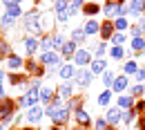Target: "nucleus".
Here are the masks:
<instances>
[{
	"instance_id": "nucleus-40",
	"label": "nucleus",
	"mask_w": 145,
	"mask_h": 130,
	"mask_svg": "<svg viewBox=\"0 0 145 130\" xmlns=\"http://www.w3.org/2000/svg\"><path fill=\"white\" fill-rule=\"evenodd\" d=\"M69 18H72V16H69V11H58V14H56V20H58V22H63V25H65Z\"/></svg>"
},
{
	"instance_id": "nucleus-50",
	"label": "nucleus",
	"mask_w": 145,
	"mask_h": 130,
	"mask_svg": "<svg viewBox=\"0 0 145 130\" xmlns=\"http://www.w3.org/2000/svg\"><path fill=\"white\" fill-rule=\"evenodd\" d=\"M5 5H16V2H20V0H2Z\"/></svg>"
},
{
	"instance_id": "nucleus-24",
	"label": "nucleus",
	"mask_w": 145,
	"mask_h": 130,
	"mask_svg": "<svg viewBox=\"0 0 145 130\" xmlns=\"http://www.w3.org/2000/svg\"><path fill=\"white\" fill-rule=\"evenodd\" d=\"M40 49L42 52H54V36H42L40 38Z\"/></svg>"
},
{
	"instance_id": "nucleus-20",
	"label": "nucleus",
	"mask_w": 145,
	"mask_h": 130,
	"mask_svg": "<svg viewBox=\"0 0 145 130\" xmlns=\"http://www.w3.org/2000/svg\"><path fill=\"white\" fill-rule=\"evenodd\" d=\"M76 121L80 126H89V114H87L85 108H76Z\"/></svg>"
},
{
	"instance_id": "nucleus-19",
	"label": "nucleus",
	"mask_w": 145,
	"mask_h": 130,
	"mask_svg": "<svg viewBox=\"0 0 145 130\" xmlns=\"http://www.w3.org/2000/svg\"><path fill=\"white\" fill-rule=\"evenodd\" d=\"M103 14H105L109 20L118 18V2H107V5L103 7Z\"/></svg>"
},
{
	"instance_id": "nucleus-9",
	"label": "nucleus",
	"mask_w": 145,
	"mask_h": 130,
	"mask_svg": "<svg viewBox=\"0 0 145 130\" xmlns=\"http://www.w3.org/2000/svg\"><path fill=\"white\" fill-rule=\"evenodd\" d=\"M58 76H60L63 81H72L74 76H76V67H74L72 63H63L60 70H58Z\"/></svg>"
},
{
	"instance_id": "nucleus-32",
	"label": "nucleus",
	"mask_w": 145,
	"mask_h": 130,
	"mask_svg": "<svg viewBox=\"0 0 145 130\" xmlns=\"http://www.w3.org/2000/svg\"><path fill=\"white\" fill-rule=\"evenodd\" d=\"M7 65H9L11 70H20V67H22V58L16 56V54H11V56H9V61H7Z\"/></svg>"
},
{
	"instance_id": "nucleus-48",
	"label": "nucleus",
	"mask_w": 145,
	"mask_h": 130,
	"mask_svg": "<svg viewBox=\"0 0 145 130\" xmlns=\"http://www.w3.org/2000/svg\"><path fill=\"white\" fill-rule=\"evenodd\" d=\"M2 81H5V72H0V96H5L2 94Z\"/></svg>"
},
{
	"instance_id": "nucleus-15",
	"label": "nucleus",
	"mask_w": 145,
	"mask_h": 130,
	"mask_svg": "<svg viewBox=\"0 0 145 130\" xmlns=\"http://www.w3.org/2000/svg\"><path fill=\"white\" fill-rule=\"evenodd\" d=\"M56 94H58L60 99H72V94H74V85L69 83V81H65V83H60V85H58Z\"/></svg>"
},
{
	"instance_id": "nucleus-28",
	"label": "nucleus",
	"mask_w": 145,
	"mask_h": 130,
	"mask_svg": "<svg viewBox=\"0 0 145 130\" xmlns=\"http://www.w3.org/2000/svg\"><path fill=\"white\" fill-rule=\"evenodd\" d=\"M96 101H98V106H101V108H105V106H109V101H112V90H105V92H101V94H98V99H96Z\"/></svg>"
},
{
	"instance_id": "nucleus-4",
	"label": "nucleus",
	"mask_w": 145,
	"mask_h": 130,
	"mask_svg": "<svg viewBox=\"0 0 145 130\" xmlns=\"http://www.w3.org/2000/svg\"><path fill=\"white\" fill-rule=\"evenodd\" d=\"M38 99H40V88H29V92L20 99V106L22 108H31V106H36Z\"/></svg>"
},
{
	"instance_id": "nucleus-45",
	"label": "nucleus",
	"mask_w": 145,
	"mask_h": 130,
	"mask_svg": "<svg viewBox=\"0 0 145 130\" xmlns=\"http://www.w3.org/2000/svg\"><path fill=\"white\" fill-rule=\"evenodd\" d=\"M9 52V45L7 43H0V54H7Z\"/></svg>"
},
{
	"instance_id": "nucleus-11",
	"label": "nucleus",
	"mask_w": 145,
	"mask_h": 130,
	"mask_svg": "<svg viewBox=\"0 0 145 130\" xmlns=\"http://www.w3.org/2000/svg\"><path fill=\"white\" fill-rule=\"evenodd\" d=\"M127 85H129V76H116V79H114V85H112V90H114V92L116 94H123L127 90Z\"/></svg>"
},
{
	"instance_id": "nucleus-52",
	"label": "nucleus",
	"mask_w": 145,
	"mask_h": 130,
	"mask_svg": "<svg viewBox=\"0 0 145 130\" xmlns=\"http://www.w3.org/2000/svg\"><path fill=\"white\" fill-rule=\"evenodd\" d=\"M87 2H94V0H87Z\"/></svg>"
},
{
	"instance_id": "nucleus-41",
	"label": "nucleus",
	"mask_w": 145,
	"mask_h": 130,
	"mask_svg": "<svg viewBox=\"0 0 145 130\" xmlns=\"http://www.w3.org/2000/svg\"><path fill=\"white\" fill-rule=\"evenodd\" d=\"M107 126H109L107 119H96V121H94V128H96V130H105Z\"/></svg>"
},
{
	"instance_id": "nucleus-53",
	"label": "nucleus",
	"mask_w": 145,
	"mask_h": 130,
	"mask_svg": "<svg viewBox=\"0 0 145 130\" xmlns=\"http://www.w3.org/2000/svg\"><path fill=\"white\" fill-rule=\"evenodd\" d=\"M0 130H2V126H0Z\"/></svg>"
},
{
	"instance_id": "nucleus-27",
	"label": "nucleus",
	"mask_w": 145,
	"mask_h": 130,
	"mask_svg": "<svg viewBox=\"0 0 145 130\" xmlns=\"http://www.w3.org/2000/svg\"><path fill=\"white\" fill-rule=\"evenodd\" d=\"M138 72V65L134 63V61H127V63H123V74L125 76H132Z\"/></svg>"
},
{
	"instance_id": "nucleus-31",
	"label": "nucleus",
	"mask_w": 145,
	"mask_h": 130,
	"mask_svg": "<svg viewBox=\"0 0 145 130\" xmlns=\"http://www.w3.org/2000/svg\"><path fill=\"white\" fill-rule=\"evenodd\" d=\"M83 11H85V16H96V14L101 11V7H98L96 2H87V5L83 7Z\"/></svg>"
},
{
	"instance_id": "nucleus-8",
	"label": "nucleus",
	"mask_w": 145,
	"mask_h": 130,
	"mask_svg": "<svg viewBox=\"0 0 145 130\" xmlns=\"http://www.w3.org/2000/svg\"><path fill=\"white\" fill-rule=\"evenodd\" d=\"M42 117H45V108L38 106V103H36V106H31L29 112H27V121H31V123H38Z\"/></svg>"
},
{
	"instance_id": "nucleus-6",
	"label": "nucleus",
	"mask_w": 145,
	"mask_h": 130,
	"mask_svg": "<svg viewBox=\"0 0 145 130\" xmlns=\"http://www.w3.org/2000/svg\"><path fill=\"white\" fill-rule=\"evenodd\" d=\"M40 65H56V67H60L63 63H60L58 52H42L40 54Z\"/></svg>"
},
{
	"instance_id": "nucleus-18",
	"label": "nucleus",
	"mask_w": 145,
	"mask_h": 130,
	"mask_svg": "<svg viewBox=\"0 0 145 130\" xmlns=\"http://www.w3.org/2000/svg\"><path fill=\"white\" fill-rule=\"evenodd\" d=\"M116 106H118L121 110H129V108L134 106V96H132V94H121L118 101H116Z\"/></svg>"
},
{
	"instance_id": "nucleus-49",
	"label": "nucleus",
	"mask_w": 145,
	"mask_h": 130,
	"mask_svg": "<svg viewBox=\"0 0 145 130\" xmlns=\"http://www.w3.org/2000/svg\"><path fill=\"white\" fill-rule=\"evenodd\" d=\"M83 2H85V0H72V5H76L78 9H80V5H83Z\"/></svg>"
},
{
	"instance_id": "nucleus-2",
	"label": "nucleus",
	"mask_w": 145,
	"mask_h": 130,
	"mask_svg": "<svg viewBox=\"0 0 145 130\" xmlns=\"http://www.w3.org/2000/svg\"><path fill=\"white\" fill-rule=\"evenodd\" d=\"M45 112L52 117L54 123H65V121L69 119V110H67V108H49V106H47V110H45Z\"/></svg>"
},
{
	"instance_id": "nucleus-33",
	"label": "nucleus",
	"mask_w": 145,
	"mask_h": 130,
	"mask_svg": "<svg viewBox=\"0 0 145 130\" xmlns=\"http://www.w3.org/2000/svg\"><path fill=\"white\" fill-rule=\"evenodd\" d=\"M109 56H112L114 61H121V58L125 56V49H123V47H116V45H112V49H109Z\"/></svg>"
},
{
	"instance_id": "nucleus-54",
	"label": "nucleus",
	"mask_w": 145,
	"mask_h": 130,
	"mask_svg": "<svg viewBox=\"0 0 145 130\" xmlns=\"http://www.w3.org/2000/svg\"><path fill=\"white\" fill-rule=\"evenodd\" d=\"M143 88H145V83H143Z\"/></svg>"
},
{
	"instance_id": "nucleus-13",
	"label": "nucleus",
	"mask_w": 145,
	"mask_h": 130,
	"mask_svg": "<svg viewBox=\"0 0 145 130\" xmlns=\"http://www.w3.org/2000/svg\"><path fill=\"white\" fill-rule=\"evenodd\" d=\"M89 70H91V74L96 76V74H103L105 70H107V61L105 58H94L89 63Z\"/></svg>"
},
{
	"instance_id": "nucleus-47",
	"label": "nucleus",
	"mask_w": 145,
	"mask_h": 130,
	"mask_svg": "<svg viewBox=\"0 0 145 130\" xmlns=\"http://www.w3.org/2000/svg\"><path fill=\"white\" fill-rule=\"evenodd\" d=\"M134 110H136V112H143V110H145V103H143V101H138V103H136V108H134Z\"/></svg>"
},
{
	"instance_id": "nucleus-26",
	"label": "nucleus",
	"mask_w": 145,
	"mask_h": 130,
	"mask_svg": "<svg viewBox=\"0 0 145 130\" xmlns=\"http://www.w3.org/2000/svg\"><path fill=\"white\" fill-rule=\"evenodd\" d=\"M129 47H132L134 52H143V49H145V36H136V38H132Z\"/></svg>"
},
{
	"instance_id": "nucleus-14",
	"label": "nucleus",
	"mask_w": 145,
	"mask_h": 130,
	"mask_svg": "<svg viewBox=\"0 0 145 130\" xmlns=\"http://www.w3.org/2000/svg\"><path fill=\"white\" fill-rule=\"evenodd\" d=\"M114 34H116V29H114V20L101 22V36H103V40H109Z\"/></svg>"
},
{
	"instance_id": "nucleus-16",
	"label": "nucleus",
	"mask_w": 145,
	"mask_h": 130,
	"mask_svg": "<svg viewBox=\"0 0 145 130\" xmlns=\"http://www.w3.org/2000/svg\"><path fill=\"white\" fill-rule=\"evenodd\" d=\"M11 112H14V103H11V101H5V103L0 106V121L9 123V119H11Z\"/></svg>"
},
{
	"instance_id": "nucleus-1",
	"label": "nucleus",
	"mask_w": 145,
	"mask_h": 130,
	"mask_svg": "<svg viewBox=\"0 0 145 130\" xmlns=\"http://www.w3.org/2000/svg\"><path fill=\"white\" fill-rule=\"evenodd\" d=\"M22 20H25V29L29 34H42V14L40 11H31Z\"/></svg>"
},
{
	"instance_id": "nucleus-37",
	"label": "nucleus",
	"mask_w": 145,
	"mask_h": 130,
	"mask_svg": "<svg viewBox=\"0 0 145 130\" xmlns=\"http://www.w3.org/2000/svg\"><path fill=\"white\" fill-rule=\"evenodd\" d=\"M129 94H132L134 99H136V96H143L145 88H143V85H132V88H129Z\"/></svg>"
},
{
	"instance_id": "nucleus-12",
	"label": "nucleus",
	"mask_w": 145,
	"mask_h": 130,
	"mask_svg": "<svg viewBox=\"0 0 145 130\" xmlns=\"http://www.w3.org/2000/svg\"><path fill=\"white\" fill-rule=\"evenodd\" d=\"M76 52H78V43H74V40H67V43L60 47V56H63V58H74Z\"/></svg>"
},
{
	"instance_id": "nucleus-38",
	"label": "nucleus",
	"mask_w": 145,
	"mask_h": 130,
	"mask_svg": "<svg viewBox=\"0 0 145 130\" xmlns=\"http://www.w3.org/2000/svg\"><path fill=\"white\" fill-rule=\"evenodd\" d=\"M65 43H67V38L63 36V34H58V36H54V52H56V49H60V47H63Z\"/></svg>"
},
{
	"instance_id": "nucleus-36",
	"label": "nucleus",
	"mask_w": 145,
	"mask_h": 130,
	"mask_svg": "<svg viewBox=\"0 0 145 130\" xmlns=\"http://www.w3.org/2000/svg\"><path fill=\"white\" fill-rule=\"evenodd\" d=\"M105 49H107V43L103 40V43H98V45L94 47V52H91V56H96V58H101V56L105 54Z\"/></svg>"
},
{
	"instance_id": "nucleus-34",
	"label": "nucleus",
	"mask_w": 145,
	"mask_h": 130,
	"mask_svg": "<svg viewBox=\"0 0 145 130\" xmlns=\"http://www.w3.org/2000/svg\"><path fill=\"white\" fill-rule=\"evenodd\" d=\"M134 119H136V110H134V108H129V110H123V119H121V121H125L127 126H129Z\"/></svg>"
},
{
	"instance_id": "nucleus-39",
	"label": "nucleus",
	"mask_w": 145,
	"mask_h": 130,
	"mask_svg": "<svg viewBox=\"0 0 145 130\" xmlns=\"http://www.w3.org/2000/svg\"><path fill=\"white\" fill-rule=\"evenodd\" d=\"M118 16H129V2H118Z\"/></svg>"
},
{
	"instance_id": "nucleus-55",
	"label": "nucleus",
	"mask_w": 145,
	"mask_h": 130,
	"mask_svg": "<svg viewBox=\"0 0 145 130\" xmlns=\"http://www.w3.org/2000/svg\"><path fill=\"white\" fill-rule=\"evenodd\" d=\"M143 54H145V49H143Z\"/></svg>"
},
{
	"instance_id": "nucleus-46",
	"label": "nucleus",
	"mask_w": 145,
	"mask_h": 130,
	"mask_svg": "<svg viewBox=\"0 0 145 130\" xmlns=\"http://www.w3.org/2000/svg\"><path fill=\"white\" fill-rule=\"evenodd\" d=\"M138 27H141V32H143V36H145V16H141V20H138Z\"/></svg>"
},
{
	"instance_id": "nucleus-21",
	"label": "nucleus",
	"mask_w": 145,
	"mask_h": 130,
	"mask_svg": "<svg viewBox=\"0 0 145 130\" xmlns=\"http://www.w3.org/2000/svg\"><path fill=\"white\" fill-rule=\"evenodd\" d=\"M25 47H27V52L29 54H36V49L40 47V40L34 36H29V38H25Z\"/></svg>"
},
{
	"instance_id": "nucleus-25",
	"label": "nucleus",
	"mask_w": 145,
	"mask_h": 130,
	"mask_svg": "<svg viewBox=\"0 0 145 130\" xmlns=\"http://www.w3.org/2000/svg\"><path fill=\"white\" fill-rule=\"evenodd\" d=\"M54 96H56V92L52 88H40V101H42V103H52Z\"/></svg>"
},
{
	"instance_id": "nucleus-22",
	"label": "nucleus",
	"mask_w": 145,
	"mask_h": 130,
	"mask_svg": "<svg viewBox=\"0 0 145 130\" xmlns=\"http://www.w3.org/2000/svg\"><path fill=\"white\" fill-rule=\"evenodd\" d=\"M114 29H116V32H127V29H129V22H127L125 16L114 18Z\"/></svg>"
},
{
	"instance_id": "nucleus-17",
	"label": "nucleus",
	"mask_w": 145,
	"mask_h": 130,
	"mask_svg": "<svg viewBox=\"0 0 145 130\" xmlns=\"http://www.w3.org/2000/svg\"><path fill=\"white\" fill-rule=\"evenodd\" d=\"M83 29H85V34H87V36H94V34H98V32H101V22H98L96 18H89L85 25H83Z\"/></svg>"
},
{
	"instance_id": "nucleus-35",
	"label": "nucleus",
	"mask_w": 145,
	"mask_h": 130,
	"mask_svg": "<svg viewBox=\"0 0 145 130\" xmlns=\"http://www.w3.org/2000/svg\"><path fill=\"white\" fill-rule=\"evenodd\" d=\"M109 40H112V45H116V47H123V43H125V34H123V32H116V34L109 38Z\"/></svg>"
},
{
	"instance_id": "nucleus-30",
	"label": "nucleus",
	"mask_w": 145,
	"mask_h": 130,
	"mask_svg": "<svg viewBox=\"0 0 145 130\" xmlns=\"http://www.w3.org/2000/svg\"><path fill=\"white\" fill-rule=\"evenodd\" d=\"M114 79H116V74H114V72H107V70L103 72V85H105L107 90H112V85H114Z\"/></svg>"
},
{
	"instance_id": "nucleus-23",
	"label": "nucleus",
	"mask_w": 145,
	"mask_h": 130,
	"mask_svg": "<svg viewBox=\"0 0 145 130\" xmlns=\"http://www.w3.org/2000/svg\"><path fill=\"white\" fill-rule=\"evenodd\" d=\"M85 38H87V34H85V29L83 27H78V29H74L72 32V36H69V40H74V43H85Z\"/></svg>"
},
{
	"instance_id": "nucleus-3",
	"label": "nucleus",
	"mask_w": 145,
	"mask_h": 130,
	"mask_svg": "<svg viewBox=\"0 0 145 130\" xmlns=\"http://www.w3.org/2000/svg\"><path fill=\"white\" fill-rule=\"evenodd\" d=\"M91 61H94V56H91L89 49L78 47V52L74 54V63H76V67H85V65H89Z\"/></svg>"
},
{
	"instance_id": "nucleus-42",
	"label": "nucleus",
	"mask_w": 145,
	"mask_h": 130,
	"mask_svg": "<svg viewBox=\"0 0 145 130\" xmlns=\"http://www.w3.org/2000/svg\"><path fill=\"white\" fill-rule=\"evenodd\" d=\"M129 34L136 38V36H143V32H141V27L138 25H129Z\"/></svg>"
},
{
	"instance_id": "nucleus-51",
	"label": "nucleus",
	"mask_w": 145,
	"mask_h": 130,
	"mask_svg": "<svg viewBox=\"0 0 145 130\" xmlns=\"http://www.w3.org/2000/svg\"><path fill=\"white\" fill-rule=\"evenodd\" d=\"M105 130H116V128H114V126H107V128H105Z\"/></svg>"
},
{
	"instance_id": "nucleus-44",
	"label": "nucleus",
	"mask_w": 145,
	"mask_h": 130,
	"mask_svg": "<svg viewBox=\"0 0 145 130\" xmlns=\"http://www.w3.org/2000/svg\"><path fill=\"white\" fill-rule=\"evenodd\" d=\"M0 22H2V27H11V25H14V18H11V16H2Z\"/></svg>"
},
{
	"instance_id": "nucleus-43",
	"label": "nucleus",
	"mask_w": 145,
	"mask_h": 130,
	"mask_svg": "<svg viewBox=\"0 0 145 130\" xmlns=\"http://www.w3.org/2000/svg\"><path fill=\"white\" fill-rule=\"evenodd\" d=\"M134 79H136L138 83H145V67H138V72L134 74Z\"/></svg>"
},
{
	"instance_id": "nucleus-5",
	"label": "nucleus",
	"mask_w": 145,
	"mask_h": 130,
	"mask_svg": "<svg viewBox=\"0 0 145 130\" xmlns=\"http://www.w3.org/2000/svg\"><path fill=\"white\" fill-rule=\"evenodd\" d=\"M74 79H76V85L87 88L91 83V79H94V74H91V70H83V67H80V70H76V76H74Z\"/></svg>"
},
{
	"instance_id": "nucleus-7",
	"label": "nucleus",
	"mask_w": 145,
	"mask_h": 130,
	"mask_svg": "<svg viewBox=\"0 0 145 130\" xmlns=\"http://www.w3.org/2000/svg\"><path fill=\"white\" fill-rule=\"evenodd\" d=\"M105 119H107L109 126H116V123L123 119V110H121L118 106H109V108H107V114H105Z\"/></svg>"
},
{
	"instance_id": "nucleus-29",
	"label": "nucleus",
	"mask_w": 145,
	"mask_h": 130,
	"mask_svg": "<svg viewBox=\"0 0 145 130\" xmlns=\"http://www.w3.org/2000/svg\"><path fill=\"white\" fill-rule=\"evenodd\" d=\"M20 14H22V7H20L18 2H16V5H7V16H11V18H18Z\"/></svg>"
},
{
	"instance_id": "nucleus-10",
	"label": "nucleus",
	"mask_w": 145,
	"mask_h": 130,
	"mask_svg": "<svg viewBox=\"0 0 145 130\" xmlns=\"http://www.w3.org/2000/svg\"><path fill=\"white\" fill-rule=\"evenodd\" d=\"M145 14V0H129V16H143Z\"/></svg>"
}]
</instances>
